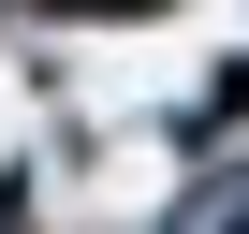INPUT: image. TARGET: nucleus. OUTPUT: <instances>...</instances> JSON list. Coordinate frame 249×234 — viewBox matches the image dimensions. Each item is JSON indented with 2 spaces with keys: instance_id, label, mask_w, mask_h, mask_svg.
<instances>
[]
</instances>
